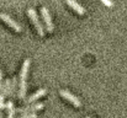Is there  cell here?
<instances>
[{
  "label": "cell",
  "mask_w": 127,
  "mask_h": 118,
  "mask_svg": "<svg viewBox=\"0 0 127 118\" xmlns=\"http://www.w3.org/2000/svg\"><path fill=\"white\" fill-rule=\"evenodd\" d=\"M31 65L30 59H25L21 73H20V86H19V98L24 100L26 97V90H27V75H29V69Z\"/></svg>",
  "instance_id": "6da1fadb"
},
{
  "label": "cell",
  "mask_w": 127,
  "mask_h": 118,
  "mask_svg": "<svg viewBox=\"0 0 127 118\" xmlns=\"http://www.w3.org/2000/svg\"><path fill=\"white\" fill-rule=\"evenodd\" d=\"M27 15H29L30 20L32 21L33 26L36 27V30H37V33H38L41 37H43V36H44V30H43L42 25H41V21H40V19H38V16H37V12H36V10H35V9H32V7H30V9L27 10Z\"/></svg>",
  "instance_id": "7a4b0ae2"
},
{
  "label": "cell",
  "mask_w": 127,
  "mask_h": 118,
  "mask_svg": "<svg viewBox=\"0 0 127 118\" xmlns=\"http://www.w3.org/2000/svg\"><path fill=\"white\" fill-rule=\"evenodd\" d=\"M59 94H61V96H62L63 98H65L67 101H69L73 106H75V107H82L80 100H79L77 96H74L73 94H70L69 91H67V90H59Z\"/></svg>",
  "instance_id": "3957f363"
},
{
  "label": "cell",
  "mask_w": 127,
  "mask_h": 118,
  "mask_svg": "<svg viewBox=\"0 0 127 118\" xmlns=\"http://www.w3.org/2000/svg\"><path fill=\"white\" fill-rule=\"evenodd\" d=\"M0 20H2L9 27H11V30H14V31H16V32H21L22 31V28H21V26L15 21V20H12L9 15H6V14H0Z\"/></svg>",
  "instance_id": "277c9868"
},
{
  "label": "cell",
  "mask_w": 127,
  "mask_h": 118,
  "mask_svg": "<svg viewBox=\"0 0 127 118\" xmlns=\"http://www.w3.org/2000/svg\"><path fill=\"white\" fill-rule=\"evenodd\" d=\"M41 14H42V17H43V20H44V24H46V30H47L48 32H53L54 26H53V22H52V20H51V15H49L47 7L43 6L42 9H41Z\"/></svg>",
  "instance_id": "5b68a950"
},
{
  "label": "cell",
  "mask_w": 127,
  "mask_h": 118,
  "mask_svg": "<svg viewBox=\"0 0 127 118\" xmlns=\"http://www.w3.org/2000/svg\"><path fill=\"white\" fill-rule=\"evenodd\" d=\"M43 107H44V105H43V103H36V105H31V106L26 105L25 107L19 108V110H16V111H17V112H20V113H31V112H35V111L42 110Z\"/></svg>",
  "instance_id": "8992f818"
},
{
  "label": "cell",
  "mask_w": 127,
  "mask_h": 118,
  "mask_svg": "<svg viewBox=\"0 0 127 118\" xmlns=\"http://www.w3.org/2000/svg\"><path fill=\"white\" fill-rule=\"evenodd\" d=\"M46 94H47V90H46V89H40L38 91H36L33 95H31L29 98H26V100H25V105H31L32 102L37 101L38 98H41V97L44 96Z\"/></svg>",
  "instance_id": "52a82bcc"
},
{
  "label": "cell",
  "mask_w": 127,
  "mask_h": 118,
  "mask_svg": "<svg viewBox=\"0 0 127 118\" xmlns=\"http://www.w3.org/2000/svg\"><path fill=\"white\" fill-rule=\"evenodd\" d=\"M65 2L68 4V6H70V7H72L75 12H78L79 15H84L85 12H86V10H85L80 4H78L75 0H65Z\"/></svg>",
  "instance_id": "ba28073f"
},
{
  "label": "cell",
  "mask_w": 127,
  "mask_h": 118,
  "mask_svg": "<svg viewBox=\"0 0 127 118\" xmlns=\"http://www.w3.org/2000/svg\"><path fill=\"white\" fill-rule=\"evenodd\" d=\"M6 110H7V113H9V118H14V115H15V106H14V102L12 101H9L6 103Z\"/></svg>",
  "instance_id": "9c48e42d"
},
{
  "label": "cell",
  "mask_w": 127,
  "mask_h": 118,
  "mask_svg": "<svg viewBox=\"0 0 127 118\" xmlns=\"http://www.w3.org/2000/svg\"><path fill=\"white\" fill-rule=\"evenodd\" d=\"M16 84H17V78H14L11 79V86H10V95L9 96H11V97H14L15 95H16Z\"/></svg>",
  "instance_id": "30bf717a"
},
{
  "label": "cell",
  "mask_w": 127,
  "mask_h": 118,
  "mask_svg": "<svg viewBox=\"0 0 127 118\" xmlns=\"http://www.w3.org/2000/svg\"><path fill=\"white\" fill-rule=\"evenodd\" d=\"M19 118H37V115L35 112H31V113H21V116Z\"/></svg>",
  "instance_id": "8fae6325"
},
{
  "label": "cell",
  "mask_w": 127,
  "mask_h": 118,
  "mask_svg": "<svg viewBox=\"0 0 127 118\" xmlns=\"http://www.w3.org/2000/svg\"><path fill=\"white\" fill-rule=\"evenodd\" d=\"M101 1H102V4H104V5H106V6H109V7H111V6L114 5L111 0H101Z\"/></svg>",
  "instance_id": "7c38bea8"
},
{
  "label": "cell",
  "mask_w": 127,
  "mask_h": 118,
  "mask_svg": "<svg viewBox=\"0 0 127 118\" xmlns=\"http://www.w3.org/2000/svg\"><path fill=\"white\" fill-rule=\"evenodd\" d=\"M4 98H5V97H4V96H1V95H0V108H4V107H5V106H6V105H5V103H4Z\"/></svg>",
  "instance_id": "4fadbf2b"
},
{
  "label": "cell",
  "mask_w": 127,
  "mask_h": 118,
  "mask_svg": "<svg viewBox=\"0 0 127 118\" xmlns=\"http://www.w3.org/2000/svg\"><path fill=\"white\" fill-rule=\"evenodd\" d=\"M4 87V84H2V73H1V69H0V90Z\"/></svg>",
  "instance_id": "5bb4252c"
},
{
  "label": "cell",
  "mask_w": 127,
  "mask_h": 118,
  "mask_svg": "<svg viewBox=\"0 0 127 118\" xmlns=\"http://www.w3.org/2000/svg\"><path fill=\"white\" fill-rule=\"evenodd\" d=\"M85 118H90V117H85Z\"/></svg>",
  "instance_id": "9a60e30c"
}]
</instances>
